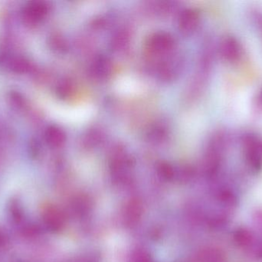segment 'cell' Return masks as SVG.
<instances>
[{"label":"cell","mask_w":262,"mask_h":262,"mask_svg":"<svg viewBox=\"0 0 262 262\" xmlns=\"http://www.w3.org/2000/svg\"><path fill=\"white\" fill-rule=\"evenodd\" d=\"M243 147L246 163L252 169L258 170L262 168V138L256 135H245Z\"/></svg>","instance_id":"6da1fadb"},{"label":"cell","mask_w":262,"mask_h":262,"mask_svg":"<svg viewBox=\"0 0 262 262\" xmlns=\"http://www.w3.org/2000/svg\"><path fill=\"white\" fill-rule=\"evenodd\" d=\"M48 13V7L41 2H31L28 3L21 12V18L26 24L35 26L41 23Z\"/></svg>","instance_id":"7a4b0ae2"},{"label":"cell","mask_w":262,"mask_h":262,"mask_svg":"<svg viewBox=\"0 0 262 262\" xmlns=\"http://www.w3.org/2000/svg\"><path fill=\"white\" fill-rule=\"evenodd\" d=\"M220 53L226 61L235 63L241 58L243 49L241 44L236 38L232 36H228L221 43Z\"/></svg>","instance_id":"3957f363"},{"label":"cell","mask_w":262,"mask_h":262,"mask_svg":"<svg viewBox=\"0 0 262 262\" xmlns=\"http://www.w3.org/2000/svg\"><path fill=\"white\" fill-rule=\"evenodd\" d=\"M233 241L237 247L249 250L255 246V235L247 228H238L234 232Z\"/></svg>","instance_id":"277c9868"},{"label":"cell","mask_w":262,"mask_h":262,"mask_svg":"<svg viewBox=\"0 0 262 262\" xmlns=\"http://www.w3.org/2000/svg\"><path fill=\"white\" fill-rule=\"evenodd\" d=\"M202 262H227L226 254L223 251L215 248H211L203 252Z\"/></svg>","instance_id":"5b68a950"},{"label":"cell","mask_w":262,"mask_h":262,"mask_svg":"<svg viewBox=\"0 0 262 262\" xmlns=\"http://www.w3.org/2000/svg\"><path fill=\"white\" fill-rule=\"evenodd\" d=\"M62 132L55 127H51L48 129L46 132V139L47 143L51 146H58L63 143Z\"/></svg>","instance_id":"8992f818"},{"label":"cell","mask_w":262,"mask_h":262,"mask_svg":"<svg viewBox=\"0 0 262 262\" xmlns=\"http://www.w3.org/2000/svg\"><path fill=\"white\" fill-rule=\"evenodd\" d=\"M30 69V64L29 62L21 58L15 59L11 63V69L17 73H24L27 72Z\"/></svg>","instance_id":"52a82bcc"},{"label":"cell","mask_w":262,"mask_h":262,"mask_svg":"<svg viewBox=\"0 0 262 262\" xmlns=\"http://www.w3.org/2000/svg\"><path fill=\"white\" fill-rule=\"evenodd\" d=\"M255 220L257 226H258V229H259V230L261 231L262 233V212H258V213L256 214Z\"/></svg>","instance_id":"ba28073f"},{"label":"cell","mask_w":262,"mask_h":262,"mask_svg":"<svg viewBox=\"0 0 262 262\" xmlns=\"http://www.w3.org/2000/svg\"><path fill=\"white\" fill-rule=\"evenodd\" d=\"M259 99H260V103H261V104L262 106V90H261V93H260Z\"/></svg>","instance_id":"9c48e42d"}]
</instances>
